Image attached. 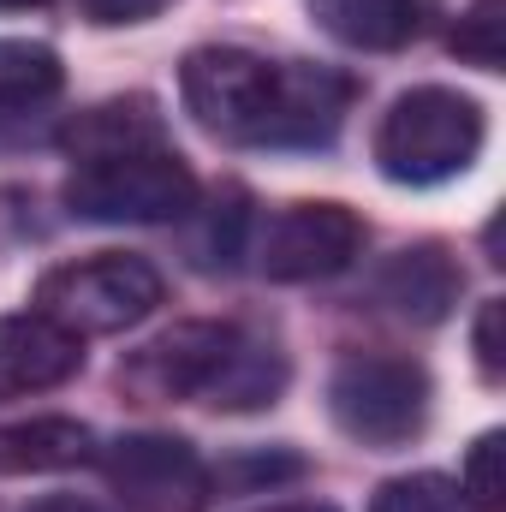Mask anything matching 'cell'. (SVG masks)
I'll return each mask as SVG.
<instances>
[{"label":"cell","mask_w":506,"mask_h":512,"mask_svg":"<svg viewBox=\"0 0 506 512\" xmlns=\"http://www.w3.org/2000/svg\"><path fill=\"white\" fill-rule=\"evenodd\" d=\"M501 322H506V304H501V298H489V304L477 310V322H471V352H477V370H483V382H501V376H506Z\"/></svg>","instance_id":"18"},{"label":"cell","mask_w":506,"mask_h":512,"mask_svg":"<svg viewBox=\"0 0 506 512\" xmlns=\"http://www.w3.org/2000/svg\"><path fill=\"white\" fill-rule=\"evenodd\" d=\"M90 24H137V18H155L167 0H78Z\"/></svg>","instance_id":"19"},{"label":"cell","mask_w":506,"mask_h":512,"mask_svg":"<svg viewBox=\"0 0 506 512\" xmlns=\"http://www.w3.org/2000/svg\"><path fill=\"white\" fill-rule=\"evenodd\" d=\"M60 143H66L78 161L126 155V149H155V143H161V114H155L149 96H120V102H102V108L78 114L72 126L60 131Z\"/></svg>","instance_id":"13"},{"label":"cell","mask_w":506,"mask_h":512,"mask_svg":"<svg viewBox=\"0 0 506 512\" xmlns=\"http://www.w3.org/2000/svg\"><path fill=\"white\" fill-rule=\"evenodd\" d=\"M483 149V108L459 90H405L376 126V167L393 185H441Z\"/></svg>","instance_id":"3"},{"label":"cell","mask_w":506,"mask_h":512,"mask_svg":"<svg viewBox=\"0 0 506 512\" xmlns=\"http://www.w3.org/2000/svg\"><path fill=\"white\" fill-rule=\"evenodd\" d=\"M66 84L60 54L48 42H24V36H0V114L6 108H36Z\"/></svg>","instance_id":"14"},{"label":"cell","mask_w":506,"mask_h":512,"mask_svg":"<svg viewBox=\"0 0 506 512\" xmlns=\"http://www.w3.org/2000/svg\"><path fill=\"white\" fill-rule=\"evenodd\" d=\"M370 512H477V507H471V495H465L453 477H441V471H411V477L381 483Z\"/></svg>","instance_id":"15"},{"label":"cell","mask_w":506,"mask_h":512,"mask_svg":"<svg viewBox=\"0 0 506 512\" xmlns=\"http://www.w3.org/2000/svg\"><path fill=\"white\" fill-rule=\"evenodd\" d=\"M120 387L149 399V405L203 399L221 411H256V405L280 399L286 358L233 322H179L173 334L131 352V364L120 370Z\"/></svg>","instance_id":"2"},{"label":"cell","mask_w":506,"mask_h":512,"mask_svg":"<svg viewBox=\"0 0 506 512\" xmlns=\"http://www.w3.org/2000/svg\"><path fill=\"white\" fill-rule=\"evenodd\" d=\"M429 370L393 352H352L328 376V417L364 447H405L429 423Z\"/></svg>","instance_id":"6"},{"label":"cell","mask_w":506,"mask_h":512,"mask_svg":"<svg viewBox=\"0 0 506 512\" xmlns=\"http://www.w3.org/2000/svg\"><path fill=\"white\" fill-rule=\"evenodd\" d=\"M66 209L102 227H161L197 209V173L167 143L78 161L66 179Z\"/></svg>","instance_id":"4"},{"label":"cell","mask_w":506,"mask_h":512,"mask_svg":"<svg viewBox=\"0 0 506 512\" xmlns=\"http://www.w3.org/2000/svg\"><path fill=\"white\" fill-rule=\"evenodd\" d=\"M506 0H477V6H465V18L453 24V54L465 60V66H477V72H501L506 60Z\"/></svg>","instance_id":"16"},{"label":"cell","mask_w":506,"mask_h":512,"mask_svg":"<svg viewBox=\"0 0 506 512\" xmlns=\"http://www.w3.org/2000/svg\"><path fill=\"white\" fill-rule=\"evenodd\" d=\"M262 512H334L328 501H286V507H262Z\"/></svg>","instance_id":"21"},{"label":"cell","mask_w":506,"mask_h":512,"mask_svg":"<svg viewBox=\"0 0 506 512\" xmlns=\"http://www.w3.org/2000/svg\"><path fill=\"white\" fill-rule=\"evenodd\" d=\"M84 370V340L48 322L42 310L0 316V399L48 393Z\"/></svg>","instance_id":"9"},{"label":"cell","mask_w":506,"mask_h":512,"mask_svg":"<svg viewBox=\"0 0 506 512\" xmlns=\"http://www.w3.org/2000/svg\"><path fill=\"white\" fill-rule=\"evenodd\" d=\"M0 6H30V0H0Z\"/></svg>","instance_id":"22"},{"label":"cell","mask_w":506,"mask_h":512,"mask_svg":"<svg viewBox=\"0 0 506 512\" xmlns=\"http://www.w3.org/2000/svg\"><path fill=\"white\" fill-rule=\"evenodd\" d=\"M167 298L161 274L143 262V256H78V262H60L42 274L36 286V310L48 322H60L66 334L78 340H96V334H126L143 316H155V304Z\"/></svg>","instance_id":"5"},{"label":"cell","mask_w":506,"mask_h":512,"mask_svg":"<svg viewBox=\"0 0 506 512\" xmlns=\"http://www.w3.org/2000/svg\"><path fill=\"white\" fill-rule=\"evenodd\" d=\"M179 96L191 120L227 143H256V149H316L328 143L352 84L322 66H280L251 48H191L179 66Z\"/></svg>","instance_id":"1"},{"label":"cell","mask_w":506,"mask_h":512,"mask_svg":"<svg viewBox=\"0 0 506 512\" xmlns=\"http://www.w3.org/2000/svg\"><path fill=\"white\" fill-rule=\"evenodd\" d=\"M310 18L322 36L358 54H393L417 42L423 30V0H310Z\"/></svg>","instance_id":"11"},{"label":"cell","mask_w":506,"mask_h":512,"mask_svg":"<svg viewBox=\"0 0 506 512\" xmlns=\"http://www.w3.org/2000/svg\"><path fill=\"white\" fill-rule=\"evenodd\" d=\"M459 286H465V274L441 245H405L399 256H387V268L376 280L381 304H393L411 322H441L459 304Z\"/></svg>","instance_id":"10"},{"label":"cell","mask_w":506,"mask_h":512,"mask_svg":"<svg viewBox=\"0 0 506 512\" xmlns=\"http://www.w3.org/2000/svg\"><path fill=\"white\" fill-rule=\"evenodd\" d=\"M358 251H364V221L346 203H292L268 221L256 262L268 280L304 286V280H328V274L352 268Z\"/></svg>","instance_id":"8"},{"label":"cell","mask_w":506,"mask_h":512,"mask_svg":"<svg viewBox=\"0 0 506 512\" xmlns=\"http://www.w3.org/2000/svg\"><path fill=\"white\" fill-rule=\"evenodd\" d=\"M24 512H108V507H96L84 495H48V501H36V507H24Z\"/></svg>","instance_id":"20"},{"label":"cell","mask_w":506,"mask_h":512,"mask_svg":"<svg viewBox=\"0 0 506 512\" xmlns=\"http://www.w3.org/2000/svg\"><path fill=\"white\" fill-rule=\"evenodd\" d=\"M96 459V435L78 417H30L0 423V477H48Z\"/></svg>","instance_id":"12"},{"label":"cell","mask_w":506,"mask_h":512,"mask_svg":"<svg viewBox=\"0 0 506 512\" xmlns=\"http://www.w3.org/2000/svg\"><path fill=\"white\" fill-rule=\"evenodd\" d=\"M501 453H506V435H501V429H489V435H477V447H471V459H465V477H459V489L471 495V507H477V512H501V507H506Z\"/></svg>","instance_id":"17"},{"label":"cell","mask_w":506,"mask_h":512,"mask_svg":"<svg viewBox=\"0 0 506 512\" xmlns=\"http://www.w3.org/2000/svg\"><path fill=\"white\" fill-rule=\"evenodd\" d=\"M102 477L126 512H203L215 495L209 459L179 435H120L102 453Z\"/></svg>","instance_id":"7"}]
</instances>
